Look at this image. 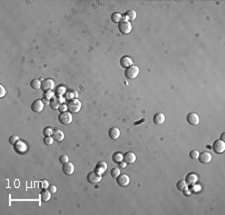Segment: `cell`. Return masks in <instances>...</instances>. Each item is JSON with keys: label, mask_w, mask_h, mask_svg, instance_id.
I'll return each instance as SVG.
<instances>
[{"label": "cell", "mask_w": 225, "mask_h": 215, "mask_svg": "<svg viewBox=\"0 0 225 215\" xmlns=\"http://www.w3.org/2000/svg\"><path fill=\"white\" fill-rule=\"evenodd\" d=\"M49 105L53 110L59 109L60 106H61V100H59L58 98H51L50 102H49Z\"/></svg>", "instance_id": "21"}, {"label": "cell", "mask_w": 225, "mask_h": 215, "mask_svg": "<svg viewBox=\"0 0 225 215\" xmlns=\"http://www.w3.org/2000/svg\"><path fill=\"white\" fill-rule=\"evenodd\" d=\"M126 162L125 161H121V162H119V166H120V167H121V168H125L126 167Z\"/></svg>", "instance_id": "38"}, {"label": "cell", "mask_w": 225, "mask_h": 215, "mask_svg": "<svg viewBox=\"0 0 225 215\" xmlns=\"http://www.w3.org/2000/svg\"><path fill=\"white\" fill-rule=\"evenodd\" d=\"M186 120H187V122L190 125H198V124H199V122H200L199 116H198V114L195 113V112L189 113L187 115V117H186Z\"/></svg>", "instance_id": "8"}, {"label": "cell", "mask_w": 225, "mask_h": 215, "mask_svg": "<svg viewBox=\"0 0 225 215\" xmlns=\"http://www.w3.org/2000/svg\"><path fill=\"white\" fill-rule=\"evenodd\" d=\"M41 200L43 201V202H47V201L50 200L51 198V192L49 190H46V189H43L41 192Z\"/></svg>", "instance_id": "22"}, {"label": "cell", "mask_w": 225, "mask_h": 215, "mask_svg": "<svg viewBox=\"0 0 225 215\" xmlns=\"http://www.w3.org/2000/svg\"><path fill=\"white\" fill-rule=\"evenodd\" d=\"M123 160H124L127 164H133L136 161V155L134 152H126L123 155Z\"/></svg>", "instance_id": "12"}, {"label": "cell", "mask_w": 225, "mask_h": 215, "mask_svg": "<svg viewBox=\"0 0 225 215\" xmlns=\"http://www.w3.org/2000/svg\"><path fill=\"white\" fill-rule=\"evenodd\" d=\"M136 16H137V14H136V12L134 10H128L126 13H125V17H126V20H128L129 22L130 21H133L136 19Z\"/></svg>", "instance_id": "23"}, {"label": "cell", "mask_w": 225, "mask_h": 215, "mask_svg": "<svg viewBox=\"0 0 225 215\" xmlns=\"http://www.w3.org/2000/svg\"><path fill=\"white\" fill-rule=\"evenodd\" d=\"M165 122V115L161 112L154 114L153 116V123L156 125H161Z\"/></svg>", "instance_id": "14"}, {"label": "cell", "mask_w": 225, "mask_h": 215, "mask_svg": "<svg viewBox=\"0 0 225 215\" xmlns=\"http://www.w3.org/2000/svg\"><path fill=\"white\" fill-rule=\"evenodd\" d=\"M118 28H119V31L121 32L122 34H124V35L129 34L132 30L131 22H129L128 20H121L118 23Z\"/></svg>", "instance_id": "2"}, {"label": "cell", "mask_w": 225, "mask_h": 215, "mask_svg": "<svg viewBox=\"0 0 225 215\" xmlns=\"http://www.w3.org/2000/svg\"><path fill=\"white\" fill-rule=\"evenodd\" d=\"M212 149H213V151L216 153V154H221V153H223L224 150H225V143H224V141H222V140H220V139L215 140L214 143H213Z\"/></svg>", "instance_id": "6"}, {"label": "cell", "mask_w": 225, "mask_h": 215, "mask_svg": "<svg viewBox=\"0 0 225 215\" xmlns=\"http://www.w3.org/2000/svg\"><path fill=\"white\" fill-rule=\"evenodd\" d=\"M54 141L55 140L53 139V137H51V136H47V137H45L43 139V142L45 145H51Z\"/></svg>", "instance_id": "31"}, {"label": "cell", "mask_w": 225, "mask_h": 215, "mask_svg": "<svg viewBox=\"0 0 225 215\" xmlns=\"http://www.w3.org/2000/svg\"><path fill=\"white\" fill-rule=\"evenodd\" d=\"M87 181L91 184L99 183V182L101 181V174L97 173L96 171L89 172V174L87 175Z\"/></svg>", "instance_id": "7"}, {"label": "cell", "mask_w": 225, "mask_h": 215, "mask_svg": "<svg viewBox=\"0 0 225 215\" xmlns=\"http://www.w3.org/2000/svg\"><path fill=\"white\" fill-rule=\"evenodd\" d=\"M144 120L145 119H141V120H140V121H136V122H134V125H139L140 124V123H142V122H144Z\"/></svg>", "instance_id": "40"}, {"label": "cell", "mask_w": 225, "mask_h": 215, "mask_svg": "<svg viewBox=\"0 0 225 215\" xmlns=\"http://www.w3.org/2000/svg\"><path fill=\"white\" fill-rule=\"evenodd\" d=\"M220 140H222V141H225V133H222V134H221Z\"/></svg>", "instance_id": "41"}, {"label": "cell", "mask_w": 225, "mask_h": 215, "mask_svg": "<svg viewBox=\"0 0 225 215\" xmlns=\"http://www.w3.org/2000/svg\"><path fill=\"white\" fill-rule=\"evenodd\" d=\"M198 156H199V152H198L197 150H191L190 152H189V157H190L191 159H197Z\"/></svg>", "instance_id": "32"}, {"label": "cell", "mask_w": 225, "mask_h": 215, "mask_svg": "<svg viewBox=\"0 0 225 215\" xmlns=\"http://www.w3.org/2000/svg\"><path fill=\"white\" fill-rule=\"evenodd\" d=\"M66 109H67V105H61L60 108H59V110H60L61 112H64Z\"/></svg>", "instance_id": "39"}, {"label": "cell", "mask_w": 225, "mask_h": 215, "mask_svg": "<svg viewBox=\"0 0 225 215\" xmlns=\"http://www.w3.org/2000/svg\"><path fill=\"white\" fill-rule=\"evenodd\" d=\"M14 148H15V151L20 153V154L25 153L26 151H27V145H26L25 142H22V141H19V142L16 143V144L14 145Z\"/></svg>", "instance_id": "15"}, {"label": "cell", "mask_w": 225, "mask_h": 215, "mask_svg": "<svg viewBox=\"0 0 225 215\" xmlns=\"http://www.w3.org/2000/svg\"><path fill=\"white\" fill-rule=\"evenodd\" d=\"M116 179H117V183L121 187H126L130 182L129 176L127 174H120Z\"/></svg>", "instance_id": "11"}, {"label": "cell", "mask_w": 225, "mask_h": 215, "mask_svg": "<svg viewBox=\"0 0 225 215\" xmlns=\"http://www.w3.org/2000/svg\"><path fill=\"white\" fill-rule=\"evenodd\" d=\"M49 191L51 192V193H55V192L57 191V188H56V186L55 185H49Z\"/></svg>", "instance_id": "36"}, {"label": "cell", "mask_w": 225, "mask_h": 215, "mask_svg": "<svg viewBox=\"0 0 225 215\" xmlns=\"http://www.w3.org/2000/svg\"><path fill=\"white\" fill-rule=\"evenodd\" d=\"M139 75V67L132 65L125 69V76L128 79H135L136 77Z\"/></svg>", "instance_id": "4"}, {"label": "cell", "mask_w": 225, "mask_h": 215, "mask_svg": "<svg viewBox=\"0 0 225 215\" xmlns=\"http://www.w3.org/2000/svg\"><path fill=\"white\" fill-rule=\"evenodd\" d=\"M64 132L62 131V130L58 129L56 128L53 131V134H52V137H53V139L55 140V141H58V142H61L62 140L64 139Z\"/></svg>", "instance_id": "16"}, {"label": "cell", "mask_w": 225, "mask_h": 215, "mask_svg": "<svg viewBox=\"0 0 225 215\" xmlns=\"http://www.w3.org/2000/svg\"><path fill=\"white\" fill-rule=\"evenodd\" d=\"M30 86L33 89H39L41 88V81L39 79H33L30 82Z\"/></svg>", "instance_id": "27"}, {"label": "cell", "mask_w": 225, "mask_h": 215, "mask_svg": "<svg viewBox=\"0 0 225 215\" xmlns=\"http://www.w3.org/2000/svg\"><path fill=\"white\" fill-rule=\"evenodd\" d=\"M176 187H177L178 190L184 191L187 189V183L184 180H179L177 183H176Z\"/></svg>", "instance_id": "25"}, {"label": "cell", "mask_w": 225, "mask_h": 215, "mask_svg": "<svg viewBox=\"0 0 225 215\" xmlns=\"http://www.w3.org/2000/svg\"><path fill=\"white\" fill-rule=\"evenodd\" d=\"M54 88V81L52 79H44L41 82V90L43 92H50L51 90H53Z\"/></svg>", "instance_id": "5"}, {"label": "cell", "mask_w": 225, "mask_h": 215, "mask_svg": "<svg viewBox=\"0 0 225 215\" xmlns=\"http://www.w3.org/2000/svg\"><path fill=\"white\" fill-rule=\"evenodd\" d=\"M197 180H198V176L195 173H193V172L187 174L186 178H185V182L187 183V185H194L197 182Z\"/></svg>", "instance_id": "17"}, {"label": "cell", "mask_w": 225, "mask_h": 215, "mask_svg": "<svg viewBox=\"0 0 225 215\" xmlns=\"http://www.w3.org/2000/svg\"><path fill=\"white\" fill-rule=\"evenodd\" d=\"M107 170V163L104 161H100L95 166V171L99 174H103Z\"/></svg>", "instance_id": "19"}, {"label": "cell", "mask_w": 225, "mask_h": 215, "mask_svg": "<svg viewBox=\"0 0 225 215\" xmlns=\"http://www.w3.org/2000/svg\"><path fill=\"white\" fill-rule=\"evenodd\" d=\"M198 160L200 161V163L202 164H208L210 163L211 159H212V156H211V154L209 152H202L201 154H199V156H198Z\"/></svg>", "instance_id": "10"}, {"label": "cell", "mask_w": 225, "mask_h": 215, "mask_svg": "<svg viewBox=\"0 0 225 215\" xmlns=\"http://www.w3.org/2000/svg\"><path fill=\"white\" fill-rule=\"evenodd\" d=\"M58 120H59V122L61 123V124L69 125L70 123L72 122L73 116H72V114H71L70 112L64 111V112H61L59 114V116H58Z\"/></svg>", "instance_id": "3"}, {"label": "cell", "mask_w": 225, "mask_h": 215, "mask_svg": "<svg viewBox=\"0 0 225 215\" xmlns=\"http://www.w3.org/2000/svg\"><path fill=\"white\" fill-rule=\"evenodd\" d=\"M48 187H49V184H48L47 180H42V188H43V189H46Z\"/></svg>", "instance_id": "37"}, {"label": "cell", "mask_w": 225, "mask_h": 215, "mask_svg": "<svg viewBox=\"0 0 225 215\" xmlns=\"http://www.w3.org/2000/svg\"><path fill=\"white\" fill-rule=\"evenodd\" d=\"M108 135H109V137L113 140L118 139L120 136V130L117 128V127H112V128L109 129Z\"/></svg>", "instance_id": "20"}, {"label": "cell", "mask_w": 225, "mask_h": 215, "mask_svg": "<svg viewBox=\"0 0 225 215\" xmlns=\"http://www.w3.org/2000/svg\"><path fill=\"white\" fill-rule=\"evenodd\" d=\"M59 162H60V163L64 164V163H66V162H69V158H68V156L65 155V154L61 155L59 157Z\"/></svg>", "instance_id": "33"}, {"label": "cell", "mask_w": 225, "mask_h": 215, "mask_svg": "<svg viewBox=\"0 0 225 215\" xmlns=\"http://www.w3.org/2000/svg\"><path fill=\"white\" fill-rule=\"evenodd\" d=\"M120 174H121V172H120V169L119 168L115 167V168H112L111 169V176L113 178H117Z\"/></svg>", "instance_id": "30"}, {"label": "cell", "mask_w": 225, "mask_h": 215, "mask_svg": "<svg viewBox=\"0 0 225 215\" xmlns=\"http://www.w3.org/2000/svg\"><path fill=\"white\" fill-rule=\"evenodd\" d=\"M43 134H44L45 137H47V136H51L52 134H53V130H52L51 127L47 126L43 129Z\"/></svg>", "instance_id": "29"}, {"label": "cell", "mask_w": 225, "mask_h": 215, "mask_svg": "<svg viewBox=\"0 0 225 215\" xmlns=\"http://www.w3.org/2000/svg\"><path fill=\"white\" fill-rule=\"evenodd\" d=\"M5 94H6V91H5L4 86L0 85V97H1V98H2V97H4Z\"/></svg>", "instance_id": "35"}, {"label": "cell", "mask_w": 225, "mask_h": 215, "mask_svg": "<svg viewBox=\"0 0 225 215\" xmlns=\"http://www.w3.org/2000/svg\"><path fill=\"white\" fill-rule=\"evenodd\" d=\"M66 91V89H65V87L63 86H59L58 88L56 89V93L58 94V95H62V94Z\"/></svg>", "instance_id": "34"}, {"label": "cell", "mask_w": 225, "mask_h": 215, "mask_svg": "<svg viewBox=\"0 0 225 215\" xmlns=\"http://www.w3.org/2000/svg\"><path fill=\"white\" fill-rule=\"evenodd\" d=\"M67 109L70 113H78L81 110V102L78 99H71L67 103Z\"/></svg>", "instance_id": "1"}, {"label": "cell", "mask_w": 225, "mask_h": 215, "mask_svg": "<svg viewBox=\"0 0 225 215\" xmlns=\"http://www.w3.org/2000/svg\"><path fill=\"white\" fill-rule=\"evenodd\" d=\"M111 20L113 22H115V23H119L120 21L122 20V15L120 14V13H113V14L111 15Z\"/></svg>", "instance_id": "26"}, {"label": "cell", "mask_w": 225, "mask_h": 215, "mask_svg": "<svg viewBox=\"0 0 225 215\" xmlns=\"http://www.w3.org/2000/svg\"><path fill=\"white\" fill-rule=\"evenodd\" d=\"M62 171L66 175H72L74 173V165L71 162H66L62 165Z\"/></svg>", "instance_id": "13"}, {"label": "cell", "mask_w": 225, "mask_h": 215, "mask_svg": "<svg viewBox=\"0 0 225 215\" xmlns=\"http://www.w3.org/2000/svg\"><path fill=\"white\" fill-rule=\"evenodd\" d=\"M20 141V139H19V137L17 135H12L9 137V143H10L11 145H15L16 143Z\"/></svg>", "instance_id": "28"}, {"label": "cell", "mask_w": 225, "mask_h": 215, "mask_svg": "<svg viewBox=\"0 0 225 215\" xmlns=\"http://www.w3.org/2000/svg\"><path fill=\"white\" fill-rule=\"evenodd\" d=\"M112 160L115 162V163H119V162L123 161V154L120 152H116L114 153L112 156Z\"/></svg>", "instance_id": "24"}, {"label": "cell", "mask_w": 225, "mask_h": 215, "mask_svg": "<svg viewBox=\"0 0 225 215\" xmlns=\"http://www.w3.org/2000/svg\"><path fill=\"white\" fill-rule=\"evenodd\" d=\"M120 65H121L123 68H128L133 65V60L129 56H123L121 57V59H120Z\"/></svg>", "instance_id": "18"}, {"label": "cell", "mask_w": 225, "mask_h": 215, "mask_svg": "<svg viewBox=\"0 0 225 215\" xmlns=\"http://www.w3.org/2000/svg\"><path fill=\"white\" fill-rule=\"evenodd\" d=\"M43 108H44V103L40 99L35 100V101H33V103L31 104L32 111H34V112H36V113L41 112L42 110H43Z\"/></svg>", "instance_id": "9"}]
</instances>
